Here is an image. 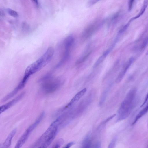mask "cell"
I'll list each match as a JSON object with an SVG mask.
<instances>
[{
  "instance_id": "obj_1",
  "label": "cell",
  "mask_w": 148,
  "mask_h": 148,
  "mask_svg": "<svg viewBox=\"0 0 148 148\" xmlns=\"http://www.w3.org/2000/svg\"><path fill=\"white\" fill-rule=\"evenodd\" d=\"M136 91V89L133 88L127 94L118 110V121L126 119L130 114L134 105Z\"/></svg>"
},
{
  "instance_id": "obj_2",
  "label": "cell",
  "mask_w": 148,
  "mask_h": 148,
  "mask_svg": "<svg viewBox=\"0 0 148 148\" xmlns=\"http://www.w3.org/2000/svg\"><path fill=\"white\" fill-rule=\"evenodd\" d=\"M54 52L53 47H49L41 57L26 68L24 75L30 77L46 66L51 60Z\"/></svg>"
},
{
  "instance_id": "obj_3",
  "label": "cell",
  "mask_w": 148,
  "mask_h": 148,
  "mask_svg": "<svg viewBox=\"0 0 148 148\" xmlns=\"http://www.w3.org/2000/svg\"><path fill=\"white\" fill-rule=\"evenodd\" d=\"M59 126L55 120L34 144V147L42 146L47 148L51 144L55 137Z\"/></svg>"
},
{
  "instance_id": "obj_4",
  "label": "cell",
  "mask_w": 148,
  "mask_h": 148,
  "mask_svg": "<svg viewBox=\"0 0 148 148\" xmlns=\"http://www.w3.org/2000/svg\"><path fill=\"white\" fill-rule=\"evenodd\" d=\"M45 115L42 112L34 122L25 131L16 143L14 148H21L28 138L32 132L36 127L43 118Z\"/></svg>"
},
{
  "instance_id": "obj_5",
  "label": "cell",
  "mask_w": 148,
  "mask_h": 148,
  "mask_svg": "<svg viewBox=\"0 0 148 148\" xmlns=\"http://www.w3.org/2000/svg\"><path fill=\"white\" fill-rule=\"evenodd\" d=\"M42 80L44 81L42 85V89L46 93L54 92L61 84V82L58 79H53L48 76L45 77Z\"/></svg>"
},
{
  "instance_id": "obj_6",
  "label": "cell",
  "mask_w": 148,
  "mask_h": 148,
  "mask_svg": "<svg viewBox=\"0 0 148 148\" xmlns=\"http://www.w3.org/2000/svg\"><path fill=\"white\" fill-rule=\"evenodd\" d=\"M24 94L25 92H22L12 101L0 106V114L18 101L23 97Z\"/></svg>"
},
{
  "instance_id": "obj_7",
  "label": "cell",
  "mask_w": 148,
  "mask_h": 148,
  "mask_svg": "<svg viewBox=\"0 0 148 148\" xmlns=\"http://www.w3.org/2000/svg\"><path fill=\"white\" fill-rule=\"evenodd\" d=\"M134 60V58L133 57L130 58L128 60L117 77L116 80V83H119L121 81L127 70L133 62Z\"/></svg>"
},
{
  "instance_id": "obj_8",
  "label": "cell",
  "mask_w": 148,
  "mask_h": 148,
  "mask_svg": "<svg viewBox=\"0 0 148 148\" xmlns=\"http://www.w3.org/2000/svg\"><path fill=\"white\" fill-rule=\"evenodd\" d=\"M86 90V88H85L79 92L73 97L69 102L64 107V108L66 109H68L77 102L85 94Z\"/></svg>"
},
{
  "instance_id": "obj_9",
  "label": "cell",
  "mask_w": 148,
  "mask_h": 148,
  "mask_svg": "<svg viewBox=\"0 0 148 148\" xmlns=\"http://www.w3.org/2000/svg\"><path fill=\"white\" fill-rule=\"evenodd\" d=\"M75 39L74 37L71 35L68 36L64 41L65 51L70 52L74 44Z\"/></svg>"
},
{
  "instance_id": "obj_10",
  "label": "cell",
  "mask_w": 148,
  "mask_h": 148,
  "mask_svg": "<svg viewBox=\"0 0 148 148\" xmlns=\"http://www.w3.org/2000/svg\"><path fill=\"white\" fill-rule=\"evenodd\" d=\"M96 28V25L92 24L88 26L83 33L82 37L83 39H86L92 35Z\"/></svg>"
},
{
  "instance_id": "obj_11",
  "label": "cell",
  "mask_w": 148,
  "mask_h": 148,
  "mask_svg": "<svg viewBox=\"0 0 148 148\" xmlns=\"http://www.w3.org/2000/svg\"><path fill=\"white\" fill-rule=\"evenodd\" d=\"M16 132V129L13 130L9 134L1 148H9L11 145L12 138Z\"/></svg>"
},
{
  "instance_id": "obj_12",
  "label": "cell",
  "mask_w": 148,
  "mask_h": 148,
  "mask_svg": "<svg viewBox=\"0 0 148 148\" xmlns=\"http://www.w3.org/2000/svg\"><path fill=\"white\" fill-rule=\"evenodd\" d=\"M24 86L20 82L18 86L10 93L6 96L3 99V101H5L8 100L14 96L20 90L23 88Z\"/></svg>"
},
{
  "instance_id": "obj_13",
  "label": "cell",
  "mask_w": 148,
  "mask_h": 148,
  "mask_svg": "<svg viewBox=\"0 0 148 148\" xmlns=\"http://www.w3.org/2000/svg\"><path fill=\"white\" fill-rule=\"evenodd\" d=\"M111 48H109L105 51L103 54L98 58L95 63L93 67L95 68L99 66L104 60L106 57L110 53Z\"/></svg>"
},
{
  "instance_id": "obj_14",
  "label": "cell",
  "mask_w": 148,
  "mask_h": 148,
  "mask_svg": "<svg viewBox=\"0 0 148 148\" xmlns=\"http://www.w3.org/2000/svg\"><path fill=\"white\" fill-rule=\"evenodd\" d=\"M148 109V106L147 105L136 116L135 120L132 123V125H134L141 117L144 115L147 112Z\"/></svg>"
},
{
  "instance_id": "obj_15",
  "label": "cell",
  "mask_w": 148,
  "mask_h": 148,
  "mask_svg": "<svg viewBox=\"0 0 148 148\" xmlns=\"http://www.w3.org/2000/svg\"><path fill=\"white\" fill-rule=\"evenodd\" d=\"M148 5V1L145 0L144 1L143 5L138 14L136 16L131 19L132 20L134 19H136L139 17L141 15L143 14L146 8Z\"/></svg>"
},
{
  "instance_id": "obj_16",
  "label": "cell",
  "mask_w": 148,
  "mask_h": 148,
  "mask_svg": "<svg viewBox=\"0 0 148 148\" xmlns=\"http://www.w3.org/2000/svg\"><path fill=\"white\" fill-rule=\"evenodd\" d=\"M90 53V51H88L86 52L77 60L76 62V64H79L83 62L88 57Z\"/></svg>"
},
{
  "instance_id": "obj_17",
  "label": "cell",
  "mask_w": 148,
  "mask_h": 148,
  "mask_svg": "<svg viewBox=\"0 0 148 148\" xmlns=\"http://www.w3.org/2000/svg\"><path fill=\"white\" fill-rule=\"evenodd\" d=\"M91 141L88 137L85 139L83 141L81 148H89L91 145Z\"/></svg>"
},
{
  "instance_id": "obj_18",
  "label": "cell",
  "mask_w": 148,
  "mask_h": 148,
  "mask_svg": "<svg viewBox=\"0 0 148 148\" xmlns=\"http://www.w3.org/2000/svg\"><path fill=\"white\" fill-rule=\"evenodd\" d=\"M7 11L8 13L11 16L16 18L18 16V14L16 11L10 8L8 9Z\"/></svg>"
},
{
  "instance_id": "obj_19",
  "label": "cell",
  "mask_w": 148,
  "mask_h": 148,
  "mask_svg": "<svg viewBox=\"0 0 148 148\" xmlns=\"http://www.w3.org/2000/svg\"><path fill=\"white\" fill-rule=\"evenodd\" d=\"M130 22V21L129 23L124 25L122 27V28L119 30V34H121L123 33L126 30L127 28L129 25V23Z\"/></svg>"
},
{
  "instance_id": "obj_20",
  "label": "cell",
  "mask_w": 148,
  "mask_h": 148,
  "mask_svg": "<svg viewBox=\"0 0 148 148\" xmlns=\"http://www.w3.org/2000/svg\"><path fill=\"white\" fill-rule=\"evenodd\" d=\"M148 42V38L147 37L145 38L144 40L142 46V49H145L146 46Z\"/></svg>"
},
{
  "instance_id": "obj_21",
  "label": "cell",
  "mask_w": 148,
  "mask_h": 148,
  "mask_svg": "<svg viewBox=\"0 0 148 148\" xmlns=\"http://www.w3.org/2000/svg\"><path fill=\"white\" fill-rule=\"evenodd\" d=\"M99 1L98 0H90L88 2L87 5L88 7L90 6L95 3H97Z\"/></svg>"
},
{
  "instance_id": "obj_22",
  "label": "cell",
  "mask_w": 148,
  "mask_h": 148,
  "mask_svg": "<svg viewBox=\"0 0 148 148\" xmlns=\"http://www.w3.org/2000/svg\"><path fill=\"white\" fill-rule=\"evenodd\" d=\"M134 0H130L128 2V10L130 11L132 9Z\"/></svg>"
},
{
  "instance_id": "obj_23",
  "label": "cell",
  "mask_w": 148,
  "mask_h": 148,
  "mask_svg": "<svg viewBox=\"0 0 148 148\" xmlns=\"http://www.w3.org/2000/svg\"><path fill=\"white\" fill-rule=\"evenodd\" d=\"M74 143L73 142H70L67 143L62 148H70V147L73 145Z\"/></svg>"
},
{
  "instance_id": "obj_24",
  "label": "cell",
  "mask_w": 148,
  "mask_h": 148,
  "mask_svg": "<svg viewBox=\"0 0 148 148\" xmlns=\"http://www.w3.org/2000/svg\"><path fill=\"white\" fill-rule=\"evenodd\" d=\"M60 142L57 143L54 146L53 148H59L60 145Z\"/></svg>"
},
{
  "instance_id": "obj_25",
  "label": "cell",
  "mask_w": 148,
  "mask_h": 148,
  "mask_svg": "<svg viewBox=\"0 0 148 148\" xmlns=\"http://www.w3.org/2000/svg\"><path fill=\"white\" fill-rule=\"evenodd\" d=\"M148 94H147V95L146 96V97H145V101H144V102L141 105V107H142V106H143L145 104V103L147 101V99H148Z\"/></svg>"
},
{
  "instance_id": "obj_26",
  "label": "cell",
  "mask_w": 148,
  "mask_h": 148,
  "mask_svg": "<svg viewBox=\"0 0 148 148\" xmlns=\"http://www.w3.org/2000/svg\"></svg>"
}]
</instances>
